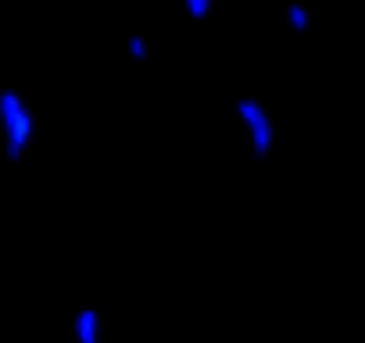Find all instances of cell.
<instances>
[{"label": "cell", "instance_id": "1", "mask_svg": "<svg viewBox=\"0 0 365 343\" xmlns=\"http://www.w3.org/2000/svg\"><path fill=\"white\" fill-rule=\"evenodd\" d=\"M0 129H4L8 161H22V154L33 139V111L15 90L0 93Z\"/></svg>", "mask_w": 365, "mask_h": 343}, {"label": "cell", "instance_id": "2", "mask_svg": "<svg viewBox=\"0 0 365 343\" xmlns=\"http://www.w3.org/2000/svg\"><path fill=\"white\" fill-rule=\"evenodd\" d=\"M237 111H240V118H244V125H247V132H251L255 157H265L269 147H272V122H269L265 107H262L258 100H247V97H244V100L237 104Z\"/></svg>", "mask_w": 365, "mask_h": 343}, {"label": "cell", "instance_id": "3", "mask_svg": "<svg viewBox=\"0 0 365 343\" xmlns=\"http://www.w3.org/2000/svg\"><path fill=\"white\" fill-rule=\"evenodd\" d=\"M76 332H79V343H97V315L93 311H79Z\"/></svg>", "mask_w": 365, "mask_h": 343}, {"label": "cell", "instance_id": "4", "mask_svg": "<svg viewBox=\"0 0 365 343\" xmlns=\"http://www.w3.org/2000/svg\"><path fill=\"white\" fill-rule=\"evenodd\" d=\"M287 19H290V26H294L297 33H308V11H304L301 4H290V8H287Z\"/></svg>", "mask_w": 365, "mask_h": 343}, {"label": "cell", "instance_id": "5", "mask_svg": "<svg viewBox=\"0 0 365 343\" xmlns=\"http://www.w3.org/2000/svg\"><path fill=\"white\" fill-rule=\"evenodd\" d=\"M187 11H190L194 19H208V11H212V0H187Z\"/></svg>", "mask_w": 365, "mask_h": 343}, {"label": "cell", "instance_id": "6", "mask_svg": "<svg viewBox=\"0 0 365 343\" xmlns=\"http://www.w3.org/2000/svg\"><path fill=\"white\" fill-rule=\"evenodd\" d=\"M129 54H133V58H147V43H143L140 36H133V40H129Z\"/></svg>", "mask_w": 365, "mask_h": 343}]
</instances>
